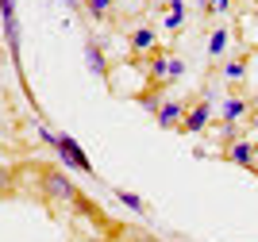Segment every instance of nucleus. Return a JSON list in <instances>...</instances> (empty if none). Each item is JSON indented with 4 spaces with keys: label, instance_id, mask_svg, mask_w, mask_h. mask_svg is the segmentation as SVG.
Listing matches in <instances>:
<instances>
[{
    "label": "nucleus",
    "instance_id": "nucleus-19",
    "mask_svg": "<svg viewBox=\"0 0 258 242\" xmlns=\"http://www.w3.org/2000/svg\"><path fill=\"white\" fill-rule=\"evenodd\" d=\"M254 20H258V8H254Z\"/></svg>",
    "mask_w": 258,
    "mask_h": 242
},
{
    "label": "nucleus",
    "instance_id": "nucleus-3",
    "mask_svg": "<svg viewBox=\"0 0 258 242\" xmlns=\"http://www.w3.org/2000/svg\"><path fill=\"white\" fill-rule=\"evenodd\" d=\"M0 20H4V39H8L12 62L20 69V23H16V0H0Z\"/></svg>",
    "mask_w": 258,
    "mask_h": 242
},
{
    "label": "nucleus",
    "instance_id": "nucleus-9",
    "mask_svg": "<svg viewBox=\"0 0 258 242\" xmlns=\"http://www.w3.org/2000/svg\"><path fill=\"white\" fill-rule=\"evenodd\" d=\"M243 116H247V100H239V96L224 100V123H239Z\"/></svg>",
    "mask_w": 258,
    "mask_h": 242
},
{
    "label": "nucleus",
    "instance_id": "nucleus-10",
    "mask_svg": "<svg viewBox=\"0 0 258 242\" xmlns=\"http://www.w3.org/2000/svg\"><path fill=\"white\" fill-rule=\"evenodd\" d=\"M116 192V200L123 204V208H131L135 215H147V204H143V196H135V192H127V189H112Z\"/></svg>",
    "mask_w": 258,
    "mask_h": 242
},
{
    "label": "nucleus",
    "instance_id": "nucleus-1",
    "mask_svg": "<svg viewBox=\"0 0 258 242\" xmlns=\"http://www.w3.org/2000/svg\"><path fill=\"white\" fill-rule=\"evenodd\" d=\"M43 142H50V146H54V154H58V158H62L70 169H81L85 177H97V169H93L89 154H85L81 146H77V138L58 135V131H50V127H43Z\"/></svg>",
    "mask_w": 258,
    "mask_h": 242
},
{
    "label": "nucleus",
    "instance_id": "nucleus-7",
    "mask_svg": "<svg viewBox=\"0 0 258 242\" xmlns=\"http://www.w3.org/2000/svg\"><path fill=\"white\" fill-rule=\"evenodd\" d=\"M108 234H112L108 242H158L154 234L139 231V227H119V223H112V227H108Z\"/></svg>",
    "mask_w": 258,
    "mask_h": 242
},
{
    "label": "nucleus",
    "instance_id": "nucleus-2",
    "mask_svg": "<svg viewBox=\"0 0 258 242\" xmlns=\"http://www.w3.org/2000/svg\"><path fill=\"white\" fill-rule=\"evenodd\" d=\"M39 189H43V196L50 204H81V208H89V204L77 196V189L70 185V177H62V173L50 169V166H39Z\"/></svg>",
    "mask_w": 258,
    "mask_h": 242
},
{
    "label": "nucleus",
    "instance_id": "nucleus-18",
    "mask_svg": "<svg viewBox=\"0 0 258 242\" xmlns=\"http://www.w3.org/2000/svg\"><path fill=\"white\" fill-rule=\"evenodd\" d=\"M85 4H89V0H66V8H70V12H81Z\"/></svg>",
    "mask_w": 258,
    "mask_h": 242
},
{
    "label": "nucleus",
    "instance_id": "nucleus-8",
    "mask_svg": "<svg viewBox=\"0 0 258 242\" xmlns=\"http://www.w3.org/2000/svg\"><path fill=\"white\" fill-rule=\"evenodd\" d=\"M227 162H235V166H254V146H250V142H235V146L227 150Z\"/></svg>",
    "mask_w": 258,
    "mask_h": 242
},
{
    "label": "nucleus",
    "instance_id": "nucleus-14",
    "mask_svg": "<svg viewBox=\"0 0 258 242\" xmlns=\"http://www.w3.org/2000/svg\"><path fill=\"white\" fill-rule=\"evenodd\" d=\"M227 39H231V35H227L224 27H220V31H212V39H208V54H212V58H220V54L227 50Z\"/></svg>",
    "mask_w": 258,
    "mask_h": 242
},
{
    "label": "nucleus",
    "instance_id": "nucleus-5",
    "mask_svg": "<svg viewBox=\"0 0 258 242\" xmlns=\"http://www.w3.org/2000/svg\"><path fill=\"white\" fill-rule=\"evenodd\" d=\"M85 62H89V69H93V77L108 81V62H104V50H100L97 39H85Z\"/></svg>",
    "mask_w": 258,
    "mask_h": 242
},
{
    "label": "nucleus",
    "instance_id": "nucleus-15",
    "mask_svg": "<svg viewBox=\"0 0 258 242\" xmlns=\"http://www.w3.org/2000/svg\"><path fill=\"white\" fill-rule=\"evenodd\" d=\"M224 77H231V81H243V77H247V62H243V58L227 62V65H224Z\"/></svg>",
    "mask_w": 258,
    "mask_h": 242
},
{
    "label": "nucleus",
    "instance_id": "nucleus-17",
    "mask_svg": "<svg viewBox=\"0 0 258 242\" xmlns=\"http://www.w3.org/2000/svg\"><path fill=\"white\" fill-rule=\"evenodd\" d=\"M205 8H208V12H227V8H231V0H208Z\"/></svg>",
    "mask_w": 258,
    "mask_h": 242
},
{
    "label": "nucleus",
    "instance_id": "nucleus-12",
    "mask_svg": "<svg viewBox=\"0 0 258 242\" xmlns=\"http://www.w3.org/2000/svg\"><path fill=\"white\" fill-rule=\"evenodd\" d=\"M151 46H154V31H151V27L131 31V50H151Z\"/></svg>",
    "mask_w": 258,
    "mask_h": 242
},
{
    "label": "nucleus",
    "instance_id": "nucleus-4",
    "mask_svg": "<svg viewBox=\"0 0 258 242\" xmlns=\"http://www.w3.org/2000/svg\"><path fill=\"white\" fill-rule=\"evenodd\" d=\"M208 119H212V104H208V100H197V104L185 112L181 131H185V135H197V131H205V127H208Z\"/></svg>",
    "mask_w": 258,
    "mask_h": 242
},
{
    "label": "nucleus",
    "instance_id": "nucleus-13",
    "mask_svg": "<svg viewBox=\"0 0 258 242\" xmlns=\"http://www.w3.org/2000/svg\"><path fill=\"white\" fill-rule=\"evenodd\" d=\"M12 192H16V169L0 166V200H8Z\"/></svg>",
    "mask_w": 258,
    "mask_h": 242
},
{
    "label": "nucleus",
    "instance_id": "nucleus-11",
    "mask_svg": "<svg viewBox=\"0 0 258 242\" xmlns=\"http://www.w3.org/2000/svg\"><path fill=\"white\" fill-rule=\"evenodd\" d=\"M181 23H185V4H181V0H173L170 12H166V31H177Z\"/></svg>",
    "mask_w": 258,
    "mask_h": 242
},
{
    "label": "nucleus",
    "instance_id": "nucleus-16",
    "mask_svg": "<svg viewBox=\"0 0 258 242\" xmlns=\"http://www.w3.org/2000/svg\"><path fill=\"white\" fill-rule=\"evenodd\" d=\"M108 8H112V0H89V4H85V12L93 16V20H104Z\"/></svg>",
    "mask_w": 258,
    "mask_h": 242
},
{
    "label": "nucleus",
    "instance_id": "nucleus-6",
    "mask_svg": "<svg viewBox=\"0 0 258 242\" xmlns=\"http://www.w3.org/2000/svg\"><path fill=\"white\" fill-rule=\"evenodd\" d=\"M154 116H158V127H166V131H170V127H181L185 108L177 104V100H162V108L154 112Z\"/></svg>",
    "mask_w": 258,
    "mask_h": 242
}]
</instances>
